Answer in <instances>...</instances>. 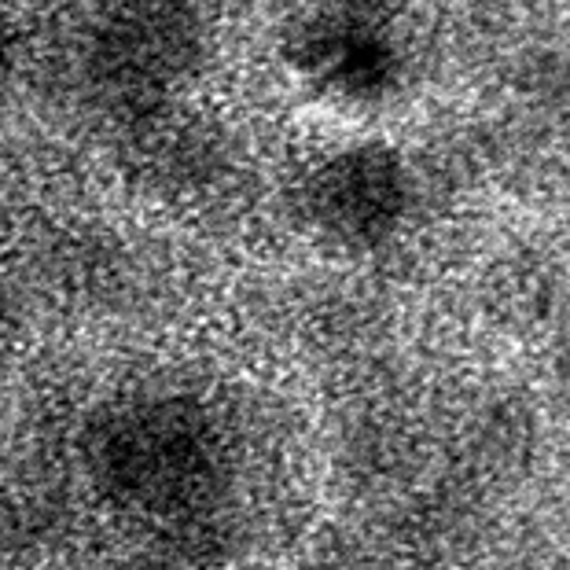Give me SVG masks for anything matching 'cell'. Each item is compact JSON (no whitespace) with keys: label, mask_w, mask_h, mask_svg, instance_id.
I'll use <instances>...</instances> for the list:
<instances>
[{"label":"cell","mask_w":570,"mask_h":570,"mask_svg":"<svg viewBox=\"0 0 570 570\" xmlns=\"http://www.w3.org/2000/svg\"><path fill=\"white\" fill-rule=\"evenodd\" d=\"M81 468L137 538L185 567L244 560L287 515L281 434L191 386H137L92 412Z\"/></svg>","instance_id":"1"},{"label":"cell","mask_w":570,"mask_h":570,"mask_svg":"<svg viewBox=\"0 0 570 570\" xmlns=\"http://www.w3.org/2000/svg\"><path fill=\"white\" fill-rule=\"evenodd\" d=\"M203 59V19L177 4L104 8L85 22L78 75L85 92L122 122H148L169 107Z\"/></svg>","instance_id":"2"},{"label":"cell","mask_w":570,"mask_h":570,"mask_svg":"<svg viewBox=\"0 0 570 570\" xmlns=\"http://www.w3.org/2000/svg\"><path fill=\"white\" fill-rule=\"evenodd\" d=\"M405 155L383 140L350 144L313 166L302 185V210L313 233L346 250H375L402 233L412 210Z\"/></svg>","instance_id":"3"},{"label":"cell","mask_w":570,"mask_h":570,"mask_svg":"<svg viewBox=\"0 0 570 570\" xmlns=\"http://www.w3.org/2000/svg\"><path fill=\"white\" fill-rule=\"evenodd\" d=\"M291 59L317 89L346 104H375L405 78L397 16L383 8H324L291 38Z\"/></svg>","instance_id":"4"},{"label":"cell","mask_w":570,"mask_h":570,"mask_svg":"<svg viewBox=\"0 0 570 570\" xmlns=\"http://www.w3.org/2000/svg\"><path fill=\"white\" fill-rule=\"evenodd\" d=\"M309 570H412L409 563L386 552L375 538L365 533H327L313 552Z\"/></svg>","instance_id":"5"},{"label":"cell","mask_w":570,"mask_h":570,"mask_svg":"<svg viewBox=\"0 0 570 570\" xmlns=\"http://www.w3.org/2000/svg\"><path fill=\"white\" fill-rule=\"evenodd\" d=\"M107 570H188V567L180 563L177 556H169L166 549H159V544L137 538L126 552H118L115 560L107 563Z\"/></svg>","instance_id":"6"},{"label":"cell","mask_w":570,"mask_h":570,"mask_svg":"<svg viewBox=\"0 0 570 570\" xmlns=\"http://www.w3.org/2000/svg\"><path fill=\"white\" fill-rule=\"evenodd\" d=\"M11 335H16V313H11L8 291L0 287V365H4L8 350H11Z\"/></svg>","instance_id":"7"}]
</instances>
